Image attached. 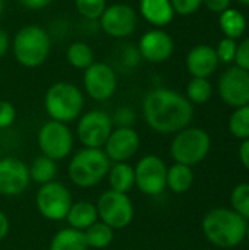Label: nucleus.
<instances>
[{
	"label": "nucleus",
	"instance_id": "nucleus-38",
	"mask_svg": "<svg viewBox=\"0 0 249 250\" xmlns=\"http://www.w3.org/2000/svg\"><path fill=\"white\" fill-rule=\"evenodd\" d=\"M19 1L31 10H40L51 3V0H19Z\"/></svg>",
	"mask_w": 249,
	"mask_h": 250
},
{
	"label": "nucleus",
	"instance_id": "nucleus-31",
	"mask_svg": "<svg viewBox=\"0 0 249 250\" xmlns=\"http://www.w3.org/2000/svg\"><path fill=\"white\" fill-rule=\"evenodd\" d=\"M78 12L87 19H98L107 7V0H75Z\"/></svg>",
	"mask_w": 249,
	"mask_h": 250
},
{
	"label": "nucleus",
	"instance_id": "nucleus-19",
	"mask_svg": "<svg viewBox=\"0 0 249 250\" xmlns=\"http://www.w3.org/2000/svg\"><path fill=\"white\" fill-rule=\"evenodd\" d=\"M139 10L144 19L154 26L167 25L175 15L170 0H141Z\"/></svg>",
	"mask_w": 249,
	"mask_h": 250
},
{
	"label": "nucleus",
	"instance_id": "nucleus-25",
	"mask_svg": "<svg viewBox=\"0 0 249 250\" xmlns=\"http://www.w3.org/2000/svg\"><path fill=\"white\" fill-rule=\"evenodd\" d=\"M220 28L226 34L227 38H239L245 28H247V19L245 16L235 9H226L220 13Z\"/></svg>",
	"mask_w": 249,
	"mask_h": 250
},
{
	"label": "nucleus",
	"instance_id": "nucleus-20",
	"mask_svg": "<svg viewBox=\"0 0 249 250\" xmlns=\"http://www.w3.org/2000/svg\"><path fill=\"white\" fill-rule=\"evenodd\" d=\"M97 218H98L97 207L88 201H79L76 204H72V207L66 215L69 226L79 231H84L90 226L97 223Z\"/></svg>",
	"mask_w": 249,
	"mask_h": 250
},
{
	"label": "nucleus",
	"instance_id": "nucleus-42",
	"mask_svg": "<svg viewBox=\"0 0 249 250\" xmlns=\"http://www.w3.org/2000/svg\"><path fill=\"white\" fill-rule=\"evenodd\" d=\"M3 6H4V1L0 0V16H1V13H3Z\"/></svg>",
	"mask_w": 249,
	"mask_h": 250
},
{
	"label": "nucleus",
	"instance_id": "nucleus-43",
	"mask_svg": "<svg viewBox=\"0 0 249 250\" xmlns=\"http://www.w3.org/2000/svg\"><path fill=\"white\" fill-rule=\"evenodd\" d=\"M239 3H242V4H247V6H249V0H238Z\"/></svg>",
	"mask_w": 249,
	"mask_h": 250
},
{
	"label": "nucleus",
	"instance_id": "nucleus-15",
	"mask_svg": "<svg viewBox=\"0 0 249 250\" xmlns=\"http://www.w3.org/2000/svg\"><path fill=\"white\" fill-rule=\"evenodd\" d=\"M29 170L18 158L4 157L0 160V193L18 196L29 186Z\"/></svg>",
	"mask_w": 249,
	"mask_h": 250
},
{
	"label": "nucleus",
	"instance_id": "nucleus-32",
	"mask_svg": "<svg viewBox=\"0 0 249 250\" xmlns=\"http://www.w3.org/2000/svg\"><path fill=\"white\" fill-rule=\"evenodd\" d=\"M236 48H238V44L235 40L232 38H223L219 44V48L216 50L217 51V56H219V60L225 62V63H230L235 60V56H236Z\"/></svg>",
	"mask_w": 249,
	"mask_h": 250
},
{
	"label": "nucleus",
	"instance_id": "nucleus-3",
	"mask_svg": "<svg viewBox=\"0 0 249 250\" xmlns=\"http://www.w3.org/2000/svg\"><path fill=\"white\" fill-rule=\"evenodd\" d=\"M110 170V160L101 148H84L69 163V177L79 188H92L104 180Z\"/></svg>",
	"mask_w": 249,
	"mask_h": 250
},
{
	"label": "nucleus",
	"instance_id": "nucleus-9",
	"mask_svg": "<svg viewBox=\"0 0 249 250\" xmlns=\"http://www.w3.org/2000/svg\"><path fill=\"white\" fill-rule=\"evenodd\" d=\"M38 145L43 155L51 160L66 158L73 146V136L66 123L50 120L44 123L38 132Z\"/></svg>",
	"mask_w": 249,
	"mask_h": 250
},
{
	"label": "nucleus",
	"instance_id": "nucleus-34",
	"mask_svg": "<svg viewBox=\"0 0 249 250\" xmlns=\"http://www.w3.org/2000/svg\"><path fill=\"white\" fill-rule=\"evenodd\" d=\"M16 117V110L9 101H0V129L9 127Z\"/></svg>",
	"mask_w": 249,
	"mask_h": 250
},
{
	"label": "nucleus",
	"instance_id": "nucleus-23",
	"mask_svg": "<svg viewBox=\"0 0 249 250\" xmlns=\"http://www.w3.org/2000/svg\"><path fill=\"white\" fill-rule=\"evenodd\" d=\"M87 242L84 231L75 230L72 227L63 229L54 234L50 243V250H87Z\"/></svg>",
	"mask_w": 249,
	"mask_h": 250
},
{
	"label": "nucleus",
	"instance_id": "nucleus-27",
	"mask_svg": "<svg viewBox=\"0 0 249 250\" xmlns=\"http://www.w3.org/2000/svg\"><path fill=\"white\" fill-rule=\"evenodd\" d=\"M66 60L76 69H87L94 63V53L88 44L76 41L69 45L66 51Z\"/></svg>",
	"mask_w": 249,
	"mask_h": 250
},
{
	"label": "nucleus",
	"instance_id": "nucleus-10",
	"mask_svg": "<svg viewBox=\"0 0 249 250\" xmlns=\"http://www.w3.org/2000/svg\"><path fill=\"white\" fill-rule=\"evenodd\" d=\"M113 130V120L110 116L100 110L85 113L76 127L78 138L85 148H101L106 145Z\"/></svg>",
	"mask_w": 249,
	"mask_h": 250
},
{
	"label": "nucleus",
	"instance_id": "nucleus-6",
	"mask_svg": "<svg viewBox=\"0 0 249 250\" xmlns=\"http://www.w3.org/2000/svg\"><path fill=\"white\" fill-rule=\"evenodd\" d=\"M210 146L211 141L208 133L203 129L191 127L178 132L172 142L170 152L176 163L191 167L207 157Z\"/></svg>",
	"mask_w": 249,
	"mask_h": 250
},
{
	"label": "nucleus",
	"instance_id": "nucleus-12",
	"mask_svg": "<svg viewBox=\"0 0 249 250\" xmlns=\"http://www.w3.org/2000/svg\"><path fill=\"white\" fill-rule=\"evenodd\" d=\"M84 86L87 94L97 101L112 98L117 88V78L114 70L101 62H94L84 73Z\"/></svg>",
	"mask_w": 249,
	"mask_h": 250
},
{
	"label": "nucleus",
	"instance_id": "nucleus-7",
	"mask_svg": "<svg viewBox=\"0 0 249 250\" xmlns=\"http://www.w3.org/2000/svg\"><path fill=\"white\" fill-rule=\"evenodd\" d=\"M95 207L101 223L113 230L128 227L134 218V205L128 193L109 190L100 196Z\"/></svg>",
	"mask_w": 249,
	"mask_h": 250
},
{
	"label": "nucleus",
	"instance_id": "nucleus-24",
	"mask_svg": "<svg viewBox=\"0 0 249 250\" xmlns=\"http://www.w3.org/2000/svg\"><path fill=\"white\" fill-rule=\"evenodd\" d=\"M28 170H29V179L35 183H40L41 186L53 182V179L57 173L56 161L45 155L37 157L32 161L31 167H28Z\"/></svg>",
	"mask_w": 249,
	"mask_h": 250
},
{
	"label": "nucleus",
	"instance_id": "nucleus-28",
	"mask_svg": "<svg viewBox=\"0 0 249 250\" xmlns=\"http://www.w3.org/2000/svg\"><path fill=\"white\" fill-rule=\"evenodd\" d=\"M213 88L211 83L205 78H192V81L186 86V95L191 103L204 104L211 98Z\"/></svg>",
	"mask_w": 249,
	"mask_h": 250
},
{
	"label": "nucleus",
	"instance_id": "nucleus-2",
	"mask_svg": "<svg viewBox=\"0 0 249 250\" xmlns=\"http://www.w3.org/2000/svg\"><path fill=\"white\" fill-rule=\"evenodd\" d=\"M247 227L245 218L226 208L213 209L203 220V231L208 242L223 249L238 246L247 236Z\"/></svg>",
	"mask_w": 249,
	"mask_h": 250
},
{
	"label": "nucleus",
	"instance_id": "nucleus-30",
	"mask_svg": "<svg viewBox=\"0 0 249 250\" xmlns=\"http://www.w3.org/2000/svg\"><path fill=\"white\" fill-rule=\"evenodd\" d=\"M230 202L233 207V211L239 214L242 218L249 220V185L242 183L238 185L230 196Z\"/></svg>",
	"mask_w": 249,
	"mask_h": 250
},
{
	"label": "nucleus",
	"instance_id": "nucleus-18",
	"mask_svg": "<svg viewBox=\"0 0 249 250\" xmlns=\"http://www.w3.org/2000/svg\"><path fill=\"white\" fill-rule=\"evenodd\" d=\"M217 51L205 44L194 47L186 57V67L194 78H208L219 66Z\"/></svg>",
	"mask_w": 249,
	"mask_h": 250
},
{
	"label": "nucleus",
	"instance_id": "nucleus-41",
	"mask_svg": "<svg viewBox=\"0 0 249 250\" xmlns=\"http://www.w3.org/2000/svg\"><path fill=\"white\" fill-rule=\"evenodd\" d=\"M7 231H9V220H7V217L0 211V242L6 237Z\"/></svg>",
	"mask_w": 249,
	"mask_h": 250
},
{
	"label": "nucleus",
	"instance_id": "nucleus-35",
	"mask_svg": "<svg viewBox=\"0 0 249 250\" xmlns=\"http://www.w3.org/2000/svg\"><path fill=\"white\" fill-rule=\"evenodd\" d=\"M235 62H236L238 67L245 69V70L249 72V37L238 45L236 56H235Z\"/></svg>",
	"mask_w": 249,
	"mask_h": 250
},
{
	"label": "nucleus",
	"instance_id": "nucleus-36",
	"mask_svg": "<svg viewBox=\"0 0 249 250\" xmlns=\"http://www.w3.org/2000/svg\"><path fill=\"white\" fill-rule=\"evenodd\" d=\"M203 3L213 13H222L230 6V0H203Z\"/></svg>",
	"mask_w": 249,
	"mask_h": 250
},
{
	"label": "nucleus",
	"instance_id": "nucleus-4",
	"mask_svg": "<svg viewBox=\"0 0 249 250\" xmlns=\"http://www.w3.org/2000/svg\"><path fill=\"white\" fill-rule=\"evenodd\" d=\"M44 107L51 120L68 123L81 116L84 108V95L73 83L57 82L48 88L44 98Z\"/></svg>",
	"mask_w": 249,
	"mask_h": 250
},
{
	"label": "nucleus",
	"instance_id": "nucleus-17",
	"mask_svg": "<svg viewBox=\"0 0 249 250\" xmlns=\"http://www.w3.org/2000/svg\"><path fill=\"white\" fill-rule=\"evenodd\" d=\"M173 48V40L167 32L161 29H153L141 37L138 51L145 60L151 63H161L172 56Z\"/></svg>",
	"mask_w": 249,
	"mask_h": 250
},
{
	"label": "nucleus",
	"instance_id": "nucleus-39",
	"mask_svg": "<svg viewBox=\"0 0 249 250\" xmlns=\"http://www.w3.org/2000/svg\"><path fill=\"white\" fill-rule=\"evenodd\" d=\"M239 158L242 161V164L245 166V168L249 171V139H245L244 144L239 148Z\"/></svg>",
	"mask_w": 249,
	"mask_h": 250
},
{
	"label": "nucleus",
	"instance_id": "nucleus-37",
	"mask_svg": "<svg viewBox=\"0 0 249 250\" xmlns=\"http://www.w3.org/2000/svg\"><path fill=\"white\" fill-rule=\"evenodd\" d=\"M116 119H117V122L122 123L120 127H129L128 125L132 123V122L135 120V114H134V111H131L129 108H122V110L117 111Z\"/></svg>",
	"mask_w": 249,
	"mask_h": 250
},
{
	"label": "nucleus",
	"instance_id": "nucleus-1",
	"mask_svg": "<svg viewBox=\"0 0 249 250\" xmlns=\"http://www.w3.org/2000/svg\"><path fill=\"white\" fill-rule=\"evenodd\" d=\"M147 125L158 133H176L188 127L194 107L188 98L167 88L150 91L142 103Z\"/></svg>",
	"mask_w": 249,
	"mask_h": 250
},
{
	"label": "nucleus",
	"instance_id": "nucleus-11",
	"mask_svg": "<svg viewBox=\"0 0 249 250\" xmlns=\"http://www.w3.org/2000/svg\"><path fill=\"white\" fill-rule=\"evenodd\" d=\"M134 171H135V185L144 195L156 196L166 189L167 167L160 157L157 155L142 157L138 161Z\"/></svg>",
	"mask_w": 249,
	"mask_h": 250
},
{
	"label": "nucleus",
	"instance_id": "nucleus-16",
	"mask_svg": "<svg viewBox=\"0 0 249 250\" xmlns=\"http://www.w3.org/2000/svg\"><path fill=\"white\" fill-rule=\"evenodd\" d=\"M139 148V135L132 127H117L112 130L104 152L113 163H126L132 158Z\"/></svg>",
	"mask_w": 249,
	"mask_h": 250
},
{
	"label": "nucleus",
	"instance_id": "nucleus-22",
	"mask_svg": "<svg viewBox=\"0 0 249 250\" xmlns=\"http://www.w3.org/2000/svg\"><path fill=\"white\" fill-rule=\"evenodd\" d=\"M194 183V171L189 166L183 164H173L167 168L166 176V186L175 193H185L191 189Z\"/></svg>",
	"mask_w": 249,
	"mask_h": 250
},
{
	"label": "nucleus",
	"instance_id": "nucleus-40",
	"mask_svg": "<svg viewBox=\"0 0 249 250\" xmlns=\"http://www.w3.org/2000/svg\"><path fill=\"white\" fill-rule=\"evenodd\" d=\"M7 48H9V35L6 34L4 29L0 28V57L6 54Z\"/></svg>",
	"mask_w": 249,
	"mask_h": 250
},
{
	"label": "nucleus",
	"instance_id": "nucleus-14",
	"mask_svg": "<svg viewBox=\"0 0 249 250\" xmlns=\"http://www.w3.org/2000/svg\"><path fill=\"white\" fill-rule=\"evenodd\" d=\"M219 94L222 100L232 107L249 104V72L233 66L227 69L219 81Z\"/></svg>",
	"mask_w": 249,
	"mask_h": 250
},
{
	"label": "nucleus",
	"instance_id": "nucleus-26",
	"mask_svg": "<svg viewBox=\"0 0 249 250\" xmlns=\"http://www.w3.org/2000/svg\"><path fill=\"white\" fill-rule=\"evenodd\" d=\"M113 229L104 223H94L87 230H84V237L88 248L104 249L113 242Z\"/></svg>",
	"mask_w": 249,
	"mask_h": 250
},
{
	"label": "nucleus",
	"instance_id": "nucleus-13",
	"mask_svg": "<svg viewBox=\"0 0 249 250\" xmlns=\"http://www.w3.org/2000/svg\"><path fill=\"white\" fill-rule=\"evenodd\" d=\"M138 16L135 10L125 4V3H116L112 6H107L100 18L101 29L114 38H126L136 29Z\"/></svg>",
	"mask_w": 249,
	"mask_h": 250
},
{
	"label": "nucleus",
	"instance_id": "nucleus-33",
	"mask_svg": "<svg viewBox=\"0 0 249 250\" xmlns=\"http://www.w3.org/2000/svg\"><path fill=\"white\" fill-rule=\"evenodd\" d=\"M170 3H172L175 13L188 16V15L195 13L201 7L203 0H170Z\"/></svg>",
	"mask_w": 249,
	"mask_h": 250
},
{
	"label": "nucleus",
	"instance_id": "nucleus-8",
	"mask_svg": "<svg viewBox=\"0 0 249 250\" xmlns=\"http://www.w3.org/2000/svg\"><path fill=\"white\" fill-rule=\"evenodd\" d=\"M72 207V196L68 188L57 182L45 183L37 192V208L40 214L50 221L66 220Z\"/></svg>",
	"mask_w": 249,
	"mask_h": 250
},
{
	"label": "nucleus",
	"instance_id": "nucleus-21",
	"mask_svg": "<svg viewBox=\"0 0 249 250\" xmlns=\"http://www.w3.org/2000/svg\"><path fill=\"white\" fill-rule=\"evenodd\" d=\"M109 183L110 190L128 193L135 186V171L126 163H114L109 170Z\"/></svg>",
	"mask_w": 249,
	"mask_h": 250
},
{
	"label": "nucleus",
	"instance_id": "nucleus-5",
	"mask_svg": "<svg viewBox=\"0 0 249 250\" xmlns=\"http://www.w3.org/2000/svg\"><path fill=\"white\" fill-rule=\"evenodd\" d=\"M50 37L41 26L28 25L18 31L13 40V54L25 67H37L50 53Z\"/></svg>",
	"mask_w": 249,
	"mask_h": 250
},
{
	"label": "nucleus",
	"instance_id": "nucleus-29",
	"mask_svg": "<svg viewBox=\"0 0 249 250\" xmlns=\"http://www.w3.org/2000/svg\"><path fill=\"white\" fill-rule=\"evenodd\" d=\"M230 132L239 139H249V104L238 107L230 116Z\"/></svg>",
	"mask_w": 249,
	"mask_h": 250
},
{
	"label": "nucleus",
	"instance_id": "nucleus-44",
	"mask_svg": "<svg viewBox=\"0 0 249 250\" xmlns=\"http://www.w3.org/2000/svg\"><path fill=\"white\" fill-rule=\"evenodd\" d=\"M247 237H248V240H249V226L247 227Z\"/></svg>",
	"mask_w": 249,
	"mask_h": 250
}]
</instances>
